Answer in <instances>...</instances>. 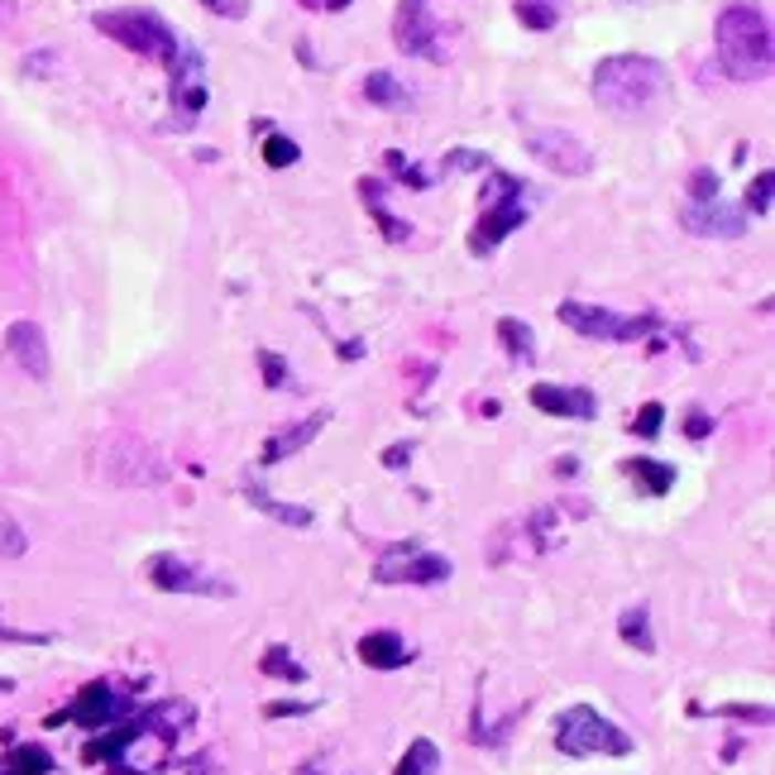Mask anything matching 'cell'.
I'll use <instances>...</instances> for the list:
<instances>
[{
  "label": "cell",
  "mask_w": 775,
  "mask_h": 775,
  "mask_svg": "<svg viewBox=\"0 0 775 775\" xmlns=\"http://www.w3.org/2000/svg\"><path fill=\"white\" fill-rule=\"evenodd\" d=\"M670 96V72L651 53H613L594 67V100L608 115L623 120H641L656 115Z\"/></svg>",
  "instance_id": "1"
},
{
  "label": "cell",
  "mask_w": 775,
  "mask_h": 775,
  "mask_svg": "<svg viewBox=\"0 0 775 775\" xmlns=\"http://www.w3.org/2000/svg\"><path fill=\"white\" fill-rule=\"evenodd\" d=\"M718 63L732 82H766L775 63V39H771V14L761 0H732L718 10Z\"/></svg>",
  "instance_id": "2"
},
{
  "label": "cell",
  "mask_w": 775,
  "mask_h": 775,
  "mask_svg": "<svg viewBox=\"0 0 775 775\" xmlns=\"http://www.w3.org/2000/svg\"><path fill=\"white\" fill-rule=\"evenodd\" d=\"M488 178H493V197H488L479 225H474V235H469V254L474 258H488L531 215V201H527V182L522 178L498 172V168H488Z\"/></svg>",
  "instance_id": "3"
},
{
  "label": "cell",
  "mask_w": 775,
  "mask_h": 775,
  "mask_svg": "<svg viewBox=\"0 0 775 775\" xmlns=\"http://www.w3.org/2000/svg\"><path fill=\"white\" fill-rule=\"evenodd\" d=\"M555 746L565 756H631L627 732L588 703H574L555 718Z\"/></svg>",
  "instance_id": "4"
},
{
  "label": "cell",
  "mask_w": 775,
  "mask_h": 775,
  "mask_svg": "<svg viewBox=\"0 0 775 775\" xmlns=\"http://www.w3.org/2000/svg\"><path fill=\"white\" fill-rule=\"evenodd\" d=\"M560 321L588 340H641L660 330V316H617L608 307H588V301H574V297L560 301Z\"/></svg>",
  "instance_id": "5"
},
{
  "label": "cell",
  "mask_w": 775,
  "mask_h": 775,
  "mask_svg": "<svg viewBox=\"0 0 775 775\" xmlns=\"http://www.w3.org/2000/svg\"><path fill=\"white\" fill-rule=\"evenodd\" d=\"M149 584L163 588V594H197V598H230V594H235V584H230V580L201 570L197 560H187L178 551H158L149 560Z\"/></svg>",
  "instance_id": "6"
},
{
  "label": "cell",
  "mask_w": 775,
  "mask_h": 775,
  "mask_svg": "<svg viewBox=\"0 0 775 775\" xmlns=\"http://www.w3.org/2000/svg\"><path fill=\"white\" fill-rule=\"evenodd\" d=\"M373 574H379V584H445L455 574V565H450V555L426 551L422 541H397L379 560Z\"/></svg>",
  "instance_id": "7"
},
{
  "label": "cell",
  "mask_w": 775,
  "mask_h": 775,
  "mask_svg": "<svg viewBox=\"0 0 775 775\" xmlns=\"http://www.w3.org/2000/svg\"><path fill=\"white\" fill-rule=\"evenodd\" d=\"M440 24L431 14L426 0H397V14H393V43L407 57H426V63H445L450 49L440 43Z\"/></svg>",
  "instance_id": "8"
},
{
  "label": "cell",
  "mask_w": 775,
  "mask_h": 775,
  "mask_svg": "<svg viewBox=\"0 0 775 775\" xmlns=\"http://www.w3.org/2000/svg\"><path fill=\"white\" fill-rule=\"evenodd\" d=\"M522 144L531 149V158H541L551 172L560 178H584L588 168H594V153H588V144L580 135H570V129H522Z\"/></svg>",
  "instance_id": "9"
},
{
  "label": "cell",
  "mask_w": 775,
  "mask_h": 775,
  "mask_svg": "<svg viewBox=\"0 0 775 775\" xmlns=\"http://www.w3.org/2000/svg\"><path fill=\"white\" fill-rule=\"evenodd\" d=\"M100 459H106V465H100V469H106V479H115V484H158L168 474V465L153 455V445L129 436V431L110 436Z\"/></svg>",
  "instance_id": "10"
},
{
  "label": "cell",
  "mask_w": 775,
  "mask_h": 775,
  "mask_svg": "<svg viewBox=\"0 0 775 775\" xmlns=\"http://www.w3.org/2000/svg\"><path fill=\"white\" fill-rule=\"evenodd\" d=\"M125 709H129V694H120V689L106 684V680H92L77 699L67 703L63 713H53L49 723H77V728H86V732H100V728L120 723Z\"/></svg>",
  "instance_id": "11"
},
{
  "label": "cell",
  "mask_w": 775,
  "mask_h": 775,
  "mask_svg": "<svg viewBox=\"0 0 775 775\" xmlns=\"http://www.w3.org/2000/svg\"><path fill=\"white\" fill-rule=\"evenodd\" d=\"M6 354L24 369V379H34V383H43V379H49V369H53L49 340H43L39 321H10V330H6Z\"/></svg>",
  "instance_id": "12"
},
{
  "label": "cell",
  "mask_w": 775,
  "mask_h": 775,
  "mask_svg": "<svg viewBox=\"0 0 775 775\" xmlns=\"http://www.w3.org/2000/svg\"><path fill=\"white\" fill-rule=\"evenodd\" d=\"M531 407L545 416H574V422H594L598 397L588 388H565V383H537L531 388Z\"/></svg>",
  "instance_id": "13"
},
{
  "label": "cell",
  "mask_w": 775,
  "mask_h": 775,
  "mask_svg": "<svg viewBox=\"0 0 775 775\" xmlns=\"http://www.w3.org/2000/svg\"><path fill=\"white\" fill-rule=\"evenodd\" d=\"M680 221L694 230V235H723V240H737L746 230V211L737 206H723V201H689V206L680 211Z\"/></svg>",
  "instance_id": "14"
},
{
  "label": "cell",
  "mask_w": 775,
  "mask_h": 775,
  "mask_svg": "<svg viewBox=\"0 0 775 775\" xmlns=\"http://www.w3.org/2000/svg\"><path fill=\"white\" fill-rule=\"evenodd\" d=\"M321 426H330V412H311L307 422H297V426H283L278 436H273L264 445V455H258V465H283L287 455H297V450H307V445L321 436Z\"/></svg>",
  "instance_id": "15"
},
{
  "label": "cell",
  "mask_w": 775,
  "mask_h": 775,
  "mask_svg": "<svg viewBox=\"0 0 775 775\" xmlns=\"http://www.w3.org/2000/svg\"><path fill=\"white\" fill-rule=\"evenodd\" d=\"M359 660L369 670H402L412 666V646L397 631H369V637H359Z\"/></svg>",
  "instance_id": "16"
},
{
  "label": "cell",
  "mask_w": 775,
  "mask_h": 775,
  "mask_svg": "<svg viewBox=\"0 0 775 775\" xmlns=\"http://www.w3.org/2000/svg\"><path fill=\"white\" fill-rule=\"evenodd\" d=\"M383 192L388 187L379 182V178H359V197H364V211L373 215V221H379V230L393 244H402V240H412V221H397L393 211H388V201H383Z\"/></svg>",
  "instance_id": "17"
},
{
  "label": "cell",
  "mask_w": 775,
  "mask_h": 775,
  "mask_svg": "<svg viewBox=\"0 0 775 775\" xmlns=\"http://www.w3.org/2000/svg\"><path fill=\"white\" fill-rule=\"evenodd\" d=\"M244 498H250L264 517L283 522V527H311V508H297V502H278V498H273L258 479H244Z\"/></svg>",
  "instance_id": "18"
},
{
  "label": "cell",
  "mask_w": 775,
  "mask_h": 775,
  "mask_svg": "<svg viewBox=\"0 0 775 775\" xmlns=\"http://www.w3.org/2000/svg\"><path fill=\"white\" fill-rule=\"evenodd\" d=\"M57 771V761L49 746H39V742H24V746H14V752L6 756V766H0V775H49Z\"/></svg>",
  "instance_id": "19"
},
{
  "label": "cell",
  "mask_w": 775,
  "mask_h": 775,
  "mask_svg": "<svg viewBox=\"0 0 775 775\" xmlns=\"http://www.w3.org/2000/svg\"><path fill=\"white\" fill-rule=\"evenodd\" d=\"M617 637H623V641H627V646H631V651H637V656H656V637H651V613H646L641 603H637V608H627L623 617H617Z\"/></svg>",
  "instance_id": "20"
},
{
  "label": "cell",
  "mask_w": 775,
  "mask_h": 775,
  "mask_svg": "<svg viewBox=\"0 0 775 775\" xmlns=\"http://www.w3.org/2000/svg\"><path fill=\"white\" fill-rule=\"evenodd\" d=\"M498 340L517 364H531V359H537V330H531L527 321H517V316H502L498 321Z\"/></svg>",
  "instance_id": "21"
},
{
  "label": "cell",
  "mask_w": 775,
  "mask_h": 775,
  "mask_svg": "<svg viewBox=\"0 0 775 775\" xmlns=\"http://www.w3.org/2000/svg\"><path fill=\"white\" fill-rule=\"evenodd\" d=\"M627 474L637 479L641 493H651V498L675 488V465H660V459H627Z\"/></svg>",
  "instance_id": "22"
},
{
  "label": "cell",
  "mask_w": 775,
  "mask_h": 775,
  "mask_svg": "<svg viewBox=\"0 0 775 775\" xmlns=\"http://www.w3.org/2000/svg\"><path fill=\"white\" fill-rule=\"evenodd\" d=\"M364 96L373 100V106H388V110H397V106H407V100H412L407 82H397L393 72H369V77H364Z\"/></svg>",
  "instance_id": "23"
},
{
  "label": "cell",
  "mask_w": 775,
  "mask_h": 775,
  "mask_svg": "<svg viewBox=\"0 0 775 775\" xmlns=\"http://www.w3.org/2000/svg\"><path fill=\"white\" fill-rule=\"evenodd\" d=\"M258 670L273 675V680H283V684H301V680H307V666H301V660H293V651H287V646H268V651L258 656Z\"/></svg>",
  "instance_id": "24"
},
{
  "label": "cell",
  "mask_w": 775,
  "mask_h": 775,
  "mask_svg": "<svg viewBox=\"0 0 775 775\" xmlns=\"http://www.w3.org/2000/svg\"><path fill=\"white\" fill-rule=\"evenodd\" d=\"M440 771V752H436V742H426V737H416L407 746V756L397 761V771L393 775H436Z\"/></svg>",
  "instance_id": "25"
},
{
  "label": "cell",
  "mask_w": 775,
  "mask_h": 775,
  "mask_svg": "<svg viewBox=\"0 0 775 775\" xmlns=\"http://www.w3.org/2000/svg\"><path fill=\"white\" fill-rule=\"evenodd\" d=\"M517 20H522L527 29H555L560 6H551V0H517Z\"/></svg>",
  "instance_id": "26"
},
{
  "label": "cell",
  "mask_w": 775,
  "mask_h": 775,
  "mask_svg": "<svg viewBox=\"0 0 775 775\" xmlns=\"http://www.w3.org/2000/svg\"><path fill=\"white\" fill-rule=\"evenodd\" d=\"M24 551H29V537H24V527L14 522V517H10L6 508H0V555H6V560H20Z\"/></svg>",
  "instance_id": "27"
},
{
  "label": "cell",
  "mask_w": 775,
  "mask_h": 775,
  "mask_svg": "<svg viewBox=\"0 0 775 775\" xmlns=\"http://www.w3.org/2000/svg\"><path fill=\"white\" fill-rule=\"evenodd\" d=\"M297 158H301L297 144L287 139V135H273V129H268V139H264V163H268V168H293Z\"/></svg>",
  "instance_id": "28"
},
{
  "label": "cell",
  "mask_w": 775,
  "mask_h": 775,
  "mask_svg": "<svg viewBox=\"0 0 775 775\" xmlns=\"http://www.w3.org/2000/svg\"><path fill=\"white\" fill-rule=\"evenodd\" d=\"M383 158H388V172H393V178H402L407 187H416V192H422V187H431V178H426V172L416 168V163H412V158L402 153V149H388Z\"/></svg>",
  "instance_id": "29"
},
{
  "label": "cell",
  "mask_w": 775,
  "mask_h": 775,
  "mask_svg": "<svg viewBox=\"0 0 775 775\" xmlns=\"http://www.w3.org/2000/svg\"><path fill=\"white\" fill-rule=\"evenodd\" d=\"M771 182L775 178L761 168L756 178H752V187H746V211H752V215H771Z\"/></svg>",
  "instance_id": "30"
},
{
  "label": "cell",
  "mask_w": 775,
  "mask_h": 775,
  "mask_svg": "<svg viewBox=\"0 0 775 775\" xmlns=\"http://www.w3.org/2000/svg\"><path fill=\"white\" fill-rule=\"evenodd\" d=\"M488 153H474V149H455L445 153V172H488Z\"/></svg>",
  "instance_id": "31"
},
{
  "label": "cell",
  "mask_w": 775,
  "mask_h": 775,
  "mask_svg": "<svg viewBox=\"0 0 775 775\" xmlns=\"http://www.w3.org/2000/svg\"><path fill=\"white\" fill-rule=\"evenodd\" d=\"M660 422H666V407H660V402H646V407L637 412V422H631V431L646 436V440H656L660 436Z\"/></svg>",
  "instance_id": "32"
},
{
  "label": "cell",
  "mask_w": 775,
  "mask_h": 775,
  "mask_svg": "<svg viewBox=\"0 0 775 775\" xmlns=\"http://www.w3.org/2000/svg\"><path fill=\"white\" fill-rule=\"evenodd\" d=\"M258 369H264V388H287V364L278 350H258Z\"/></svg>",
  "instance_id": "33"
},
{
  "label": "cell",
  "mask_w": 775,
  "mask_h": 775,
  "mask_svg": "<svg viewBox=\"0 0 775 775\" xmlns=\"http://www.w3.org/2000/svg\"><path fill=\"white\" fill-rule=\"evenodd\" d=\"M713 197H718V172L713 168L689 172V201H713Z\"/></svg>",
  "instance_id": "34"
},
{
  "label": "cell",
  "mask_w": 775,
  "mask_h": 775,
  "mask_svg": "<svg viewBox=\"0 0 775 775\" xmlns=\"http://www.w3.org/2000/svg\"><path fill=\"white\" fill-rule=\"evenodd\" d=\"M718 718H742V723H771V709H752V703H723V709H713Z\"/></svg>",
  "instance_id": "35"
},
{
  "label": "cell",
  "mask_w": 775,
  "mask_h": 775,
  "mask_svg": "<svg viewBox=\"0 0 775 775\" xmlns=\"http://www.w3.org/2000/svg\"><path fill=\"white\" fill-rule=\"evenodd\" d=\"M0 641H20V646H49L53 637H49V631H20V627H6V623H0Z\"/></svg>",
  "instance_id": "36"
},
{
  "label": "cell",
  "mask_w": 775,
  "mask_h": 775,
  "mask_svg": "<svg viewBox=\"0 0 775 775\" xmlns=\"http://www.w3.org/2000/svg\"><path fill=\"white\" fill-rule=\"evenodd\" d=\"M201 6H206L211 14H225V20H244V14H250L244 0H201Z\"/></svg>",
  "instance_id": "37"
},
{
  "label": "cell",
  "mask_w": 775,
  "mask_h": 775,
  "mask_svg": "<svg viewBox=\"0 0 775 775\" xmlns=\"http://www.w3.org/2000/svg\"><path fill=\"white\" fill-rule=\"evenodd\" d=\"M412 450H416L412 440H397V445H388V450H383V465H388V469H407Z\"/></svg>",
  "instance_id": "38"
},
{
  "label": "cell",
  "mask_w": 775,
  "mask_h": 775,
  "mask_svg": "<svg viewBox=\"0 0 775 775\" xmlns=\"http://www.w3.org/2000/svg\"><path fill=\"white\" fill-rule=\"evenodd\" d=\"M268 718H297V713H311V703H297V699H278L264 709Z\"/></svg>",
  "instance_id": "39"
},
{
  "label": "cell",
  "mask_w": 775,
  "mask_h": 775,
  "mask_svg": "<svg viewBox=\"0 0 775 775\" xmlns=\"http://www.w3.org/2000/svg\"><path fill=\"white\" fill-rule=\"evenodd\" d=\"M684 436H689V440H703V436H709V416H703V412H689Z\"/></svg>",
  "instance_id": "40"
},
{
  "label": "cell",
  "mask_w": 775,
  "mask_h": 775,
  "mask_svg": "<svg viewBox=\"0 0 775 775\" xmlns=\"http://www.w3.org/2000/svg\"><path fill=\"white\" fill-rule=\"evenodd\" d=\"M307 10H344V6H354V0H301Z\"/></svg>",
  "instance_id": "41"
},
{
  "label": "cell",
  "mask_w": 775,
  "mask_h": 775,
  "mask_svg": "<svg viewBox=\"0 0 775 775\" xmlns=\"http://www.w3.org/2000/svg\"><path fill=\"white\" fill-rule=\"evenodd\" d=\"M297 775H321V771H316V766H311V761H307V766H301Z\"/></svg>",
  "instance_id": "42"
},
{
  "label": "cell",
  "mask_w": 775,
  "mask_h": 775,
  "mask_svg": "<svg viewBox=\"0 0 775 775\" xmlns=\"http://www.w3.org/2000/svg\"><path fill=\"white\" fill-rule=\"evenodd\" d=\"M6 689H10V680H0V694H6Z\"/></svg>",
  "instance_id": "43"
},
{
  "label": "cell",
  "mask_w": 775,
  "mask_h": 775,
  "mask_svg": "<svg viewBox=\"0 0 775 775\" xmlns=\"http://www.w3.org/2000/svg\"><path fill=\"white\" fill-rule=\"evenodd\" d=\"M623 6H637V0H623Z\"/></svg>",
  "instance_id": "44"
}]
</instances>
